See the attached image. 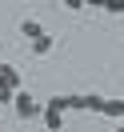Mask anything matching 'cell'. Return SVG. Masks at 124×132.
Instances as JSON below:
<instances>
[{"label": "cell", "mask_w": 124, "mask_h": 132, "mask_svg": "<svg viewBox=\"0 0 124 132\" xmlns=\"http://www.w3.org/2000/svg\"><path fill=\"white\" fill-rule=\"evenodd\" d=\"M116 132H124V120H120V124H116Z\"/></svg>", "instance_id": "7c38bea8"}, {"label": "cell", "mask_w": 124, "mask_h": 132, "mask_svg": "<svg viewBox=\"0 0 124 132\" xmlns=\"http://www.w3.org/2000/svg\"><path fill=\"white\" fill-rule=\"evenodd\" d=\"M12 112H16L20 120H36V116L44 112V104H40V100H32V96H28L24 88H20L16 96H12Z\"/></svg>", "instance_id": "6da1fadb"}, {"label": "cell", "mask_w": 124, "mask_h": 132, "mask_svg": "<svg viewBox=\"0 0 124 132\" xmlns=\"http://www.w3.org/2000/svg\"><path fill=\"white\" fill-rule=\"evenodd\" d=\"M60 4H64V8H72V12H76V8H84V0H60Z\"/></svg>", "instance_id": "30bf717a"}, {"label": "cell", "mask_w": 124, "mask_h": 132, "mask_svg": "<svg viewBox=\"0 0 124 132\" xmlns=\"http://www.w3.org/2000/svg\"><path fill=\"white\" fill-rule=\"evenodd\" d=\"M52 44H56V40H52L48 32H44V36H36V40H32V56H48V52H52Z\"/></svg>", "instance_id": "277c9868"}, {"label": "cell", "mask_w": 124, "mask_h": 132, "mask_svg": "<svg viewBox=\"0 0 124 132\" xmlns=\"http://www.w3.org/2000/svg\"><path fill=\"white\" fill-rule=\"evenodd\" d=\"M0 84H4L8 92H20V88H24V84H20V72L12 64H0Z\"/></svg>", "instance_id": "7a4b0ae2"}, {"label": "cell", "mask_w": 124, "mask_h": 132, "mask_svg": "<svg viewBox=\"0 0 124 132\" xmlns=\"http://www.w3.org/2000/svg\"><path fill=\"white\" fill-rule=\"evenodd\" d=\"M84 4H92V8H104V0H84Z\"/></svg>", "instance_id": "8fae6325"}, {"label": "cell", "mask_w": 124, "mask_h": 132, "mask_svg": "<svg viewBox=\"0 0 124 132\" xmlns=\"http://www.w3.org/2000/svg\"><path fill=\"white\" fill-rule=\"evenodd\" d=\"M104 12H112V16H124V0H104Z\"/></svg>", "instance_id": "ba28073f"}, {"label": "cell", "mask_w": 124, "mask_h": 132, "mask_svg": "<svg viewBox=\"0 0 124 132\" xmlns=\"http://www.w3.org/2000/svg\"><path fill=\"white\" fill-rule=\"evenodd\" d=\"M12 96H16V92H8L4 84H0V104H12Z\"/></svg>", "instance_id": "9c48e42d"}, {"label": "cell", "mask_w": 124, "mask_h": 132, "mask_svg": "<svg viewBox=\"0 0 124 132\" xmlns=\"http://www.w3.org/2000/svg\"><path fill=\"white\" fill-rule=\"evenodd\" d=\"M104 116H112V120H124V100H104Z\"/></svg>", "instance_id": "52a82bcc"}, {"label": "cell", "mask_w": 124, "mask_h": 132, "mask_svg": "<svg viewBox=\"0 0 124 132\" xmlns=\"http://www.w3.org/2000/svg\"><path fill=\"white\" fill-rule=\"evenodd\" d=\"M44 108L48 112H68L72 108V96H52V100H44Z\"/></svg>", "instance_id": "5b68a950"}, {"label": "cell", "mask_w": 124, "mask_h": 132, "mask_svg": "<svg viewBox=\"0 0 124 132\" xmlns=\"http://www.w3.org/2000/svg\"><path fill=\"white\" fill-rule=\"evenodd\" d=\"M40 120H44V128H48V132H64V112H48V108H44Z\"/></svg>", "instance_id": "3957f363"}, {"label": "cell", "mask_w": 124, "mask_h": 132, "mask_svg": "<svg viewBox=\"0 0 124 132\" xmlns=\"http://www.w3.org/2000/svg\"><path fill=\"white\" fill-rule=\"evenodd\" d=\"M20 32H24L28 40H36V36H44V24H40V20H24V24H20Z\"/></svg>", "instance_id": "8992f818"}]
</instances>
